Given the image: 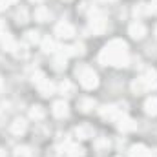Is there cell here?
I'll list each match as a JSON object with an SVG mask.
<instances>
[{"instance_id": "1", "label": "cell", "mask_w": 157, "mask_h": 157, "mask_svg": "<svg viewBox=\"0 0 157 157\" xmlns=\"http://www.w3.org/2000/svg\"><path fill=\"white\" fill-rule=\"evenodd\" d=\"M99 60L106 66H113V68H122L128 64V44L121 39L110 40L99 55Z\"/></svg>"}, {"instance_id": "2", "label": "cell", "mask_w": 157, "mask_h": 157, "mask_svg": "<svg viewBox=\"0 0 157 157\" xmlns=\"http://www.w3.org/2000/svg\"><path fill=\"white\" fill-rule=\"evenodd\" d=\"M77 75H78V78H80L82 88H86V90H93V88L99 86V77H97V73H95L93 70L86 68V66H82L80 70H77Z\"/></svg>"}, {"instance_id": "3", "label": "cell", "mask_w": 157, "mask_h": 157, "mask_svg": "<svg viewBox=\"0 0 157 157\" xmlns=\"http://www.w3.org/2000/svg\"><path fill=\"white\" fill-rule=\"evenodd\" d=\"M33 82L37 84L39 91L44 95V97H49V95H53V93H55V84H53V82H49L48 78L44 77V73H42V71H37V73L33 75Z\"/></svg>"}, {"instance_id": "4", "label": "cell", "mask_w": 157, "mask_h": 157, "mask_svg": "<svg viewBox=\"0 0 157 157\" xmlns=\"http://www.w3.org/2000/svg\"><path fill=\"white\" fill-rule=\"evenodd\" d=\"M90 29L93 35H102L106 29H108V22L102 15H93L91 20H90Z\"/></svg>"}, {"instance_id": "5", "label": "cell", "mask_w": 157, "mask_h": 157, "mask_svg": "<svg viewBox=\"0 0 157 157\" xmlns=\"http://www.w3.org/2000/svg\"><path fill=\"white\" fill-rule=\"evenodd\" d=\"M101 115H102V119L117 121L121 115H124V110H122L121 106H113V104H110V106H104V108H101Z\"/></svg>"}, {"instance_id": "6", "label": "cell", "mask_w": 157, "mask_h": 157, "mask_svg": "<svg viewBox=\"0 0 157 157\" xmlns=\"http://www.w3.org/2000/svg\"><path fill=\"white\" fill-rule=\"evenodd\" d=\"M55 35L60 37V39H71L75 35V28L71 24H68V22H60L55 28Z\"/></svg>"}, {"instance_id": "7", "label": "cell", "mask_w": 157, "mask_h": 157, "mask_svg": "<svg viewBox=\"0 0 157 157\" xmlns=\"http://www.w3.org/2000/svg\"><path fill=\"white\" fill-rule=\"evenodd\" d=\"M62 154H64L66 157H82V155H84V150H82L78 144L68 143V144H64V148H62Z\"/></svg>"}, {"instance_id": "8", "label": "cell", "mask_w": 157, "mask_h": 157, "mask_svg": "<svg viewBox=\"0 0 157 157\" xmlns=\"http://www.w3.org/2000/svg\"><path fill=\"white\" fill-rule=\"evenodd\" d=\"M128 31H130L132 39H135V40H141L146 35V28H144V24H141V22H133Z\"/></svg>"}, {"instance_id": "9", "label": "cell", "mask_w": 157, "mask_h": 157, "mask_svg": "<svg viewBox=\"0 0 157 157\" xmlns=\"http://www.w3.org/2000/svg\"><path fill=\"white\" fill-rule=\"evenodd\" d=\"M115 122H117V128L119 130H122V132H132V130H135V122H133V119H130L128 115H121Z\"/></svg>"}, {"instance_id": "10", "label": "cell", "mask_w": 157, "mask_h": 157, "mask_svg": "<svg viewBox=\"0 0 157 157\" xmlns=\"http://www.w3.org/2000/svg\"><path fill=\"white\" fill-rule=\"evenodd\" d=\"M68 112H70V108H68V102H66V101H57V102L53 104V115H55V117H59V119L66 117Z\"/></svg>"}, {"instance_id": "11", "label": "cell", "mask_w": 157, "mask_h": 157, "mask_svg": "<svg viewBox=\"0 0 157 157\" xmlns=\"http://www.w3.org/2000/svg\"><path fill=\"white\" fill-rule=\"evenodd\" d=\"M130 157H150V150L144 144H133L130 148Z\"/></svg>"}, {"instance_id": "12", "label": "cell", "mask_w": 157, "mask_h": 157, "mask_svg": "<svg viewBox=\"0 0 157 157\" xmlns=\"http://www.w3.org/2000/svg\"><path fill=\"white\" fill-rule=\"evenodd\" d=\"M141 78L144 80V84L148 86V90L157 88V71H155V70H148V71H146Z\"/></svg>"}, {"instance_id": "13", "label": "cell", "mask_w": 157, "mask_h": 157, "mask_svg": "<svg viewBox=\"0 0 157 157\" xmlns=\"http://www.w3.org/2000/svg\"><path fill=\"white\" fill-rule=\"evenodd\" d=\"M26 128H28V124H26L24 119H15V121L11 122V132H13L15 135H22V133L26 132Z\"/></svg>"}, {"instance_id": "14", "label": "cell", "mask_w": 157, "mask_h": 157, "mask_svg": "<svg viewBox=\"0 0 157 157\" xmlns=\"http://www.w3.org/2000/svg\"><path fill=\"white\" fill-rule=\"evenodd\" d=\"M75 135H77L78 139H90V137H93V128H90V126H78L77 130H75Z\"/></svg>"}, {"instance_id": "15", "label": "cell", "mask_w": 157, "mask_h": 157, "mask_svg": "<svg viewBox=\"0 0 157 157\" xmlns=\"http://www.w3.org/2000/svg\"><path fill=\"white\" fill-rule=\"evenodd\" d=\"M132 90H133V93H144V91H148V86L144 84V80L139 77V78H135L133 82H132Z\"/></svg>"}, {"instance_id": "16", "label": "cell", "mask_w": 157, "mask_h": 157, "mask_svg": "<svg viewBox=\"0 0 157 157\" xmlns=\"http://www.w3.org/2000/svg\"><path fill=\"white\" fill-rule=\"evenodd\" d=\"M144 110H146L148 115H157V99L155 97H150L144 102Z\"/></svg>"}, {"instance_id": "17", "label": "cell", "mask_w": 157, "mask_h": 157, "mask_svg": "<svg viewBox=\"0 0 157 157\" xmlns=\"http://www.w3.org/2000/svg\"><path fill=\"white\" fill-rule=\"evenodd\" d=\"M55 48H57V44H55V40L53 39L46 37V39L42 40V51H44V53H53Z\"/></svg>"}, {"instance_id": "18", "label": "cell", "mask_w": 157, "mask_h": 157, "mask_svg": "<svg viewBox=\"0 0 157 157\" xmlns=\"http://www.w3.org/2000/svg\"><path fill=\"white\" fill-rule=\"evenodd\" d=\"M49 17H51V13H49L46 7H39V9L35 11V18H37L39 22H46V20H49Z\"/></svg>"}, {"instance_id": "19", "label": "cell", "mask_w": 157, "mask_h": 157, "mask_svg": "<svg viewBox=\"0 0 157 157\" xmlns=\"http://www.w3.org/2000/svg\"><path fill=\"white\" fill-rule=\"evenodd\" d=\"M29 115H31V119H37V121H40V119L44 117V108H42V106H31Z\"/></svg>"}, {"instance_id": "20", "label": "cell", "mask_w": 157, "mask_h": 157, "mask_svg": "<svg viewBox=\"0 0 157 157\" xmlns=\"http://www.w3.org/2000/svg\"><path fill=\"white\" fill-rule=\"evenodd\" d=\"M39 39H40V37H39V33H37V31H28V33L24 35V40H26L28 44H37Z\"/></svg>"}, {"instance_id": "21", "label": "cell", "mask_w": 157, "mask_h": 157, "mask_svg": "<svg viewBox=\"0 0 157 157\" xmlns=\"http://www.w3.org/2000/svg\"><path fill=\"white\" fill-rule=\"evenodd\" d=\"M59 90H60L62 93H66V95H71V93H73V88H71V84H70L68 80H62V82L59 84Z\"/></svg>"}, {"instance_id": "22", "label": "cell", "mask_w": 157, "mask_h": 157, "mask_svg": "<svg viewBox=\"0 0 157 157\" xmlns=\"http://www.w3.org/2000/svg\"><path fill=\"white\" fill-rule=\"evenodd\" d=\"M93 106H95V101H93V99H84V101H80V110H82V112H90Z\"/></svg>"}, {"instance_id": "23", "label": "cell", "mask_w": 157, "mask_h": 157, "mask_svg": "<svg viewBox=\"0 0 157 157\" xmlns=\"http://www.w3.org/2000/svg\"><path fill=\"white\" fill-rule=\"evenodd\" d=\"M55 68H57V70H64V68H66V57L59 55V57L55 59Z\"/></svg>"}, {"instance_id": "24", "label": "cell", "mask_w": 157, "mask_h": 157, "mask_svg": "<svg viewBox=\"0 0 157 157\" xmlns=\"http://www.w3.org/2000/svg\"><path fill=\"white\" fill-rule=\"evenodd\" d=\"M17 155L18 157H29V148H26V146H22V148H17Z\"/></svg>"}, {"instance_id": "25", "label": "cell", "mask_w": 157, "mask_h": 157, "mask_svg": "<svg viewBox=\"0 0 157 157\" xmlns=\"http://www.w3.org/2000/svg\"><path fill=\"white\" fill-rule=\"evenodd\" d=\"M146 7H148V13H154V15H157V0H152L150 4H146Z\"/></svg>"}, {"instance_id": "26", "label": "cell", "mask_w": 157, "mask_h": 157, "mask_svg": "<svg viewBox=\"0 0 157 157\" xmlns=\"http://www.w3.org/2000/svg\"><path fill=\"white\" fill-rule=\"evenodd\" d=\"M17 0H0V11H4L6 7H9L11 4H15Z\"/></svg>"}, {"instance_id": "27", "label": "cell", "mask_w": 157, "mask_h": 157, "mask_svg": "<svg viewBox=\"0 0 157 157\" xmlns=\"http://www.w3.org/2000/svg\"><path fill=\"white\" fill-rule=\"evenodd\" d=\"M6 33H7V31H6V24L0 20V39H2V35H6Z\"/></svg>"}, {"instance_id": "28", "label": "cell", "mask_w": 157, "mask_h": 157, "mask_svg": "<svg viewBox=\"0 0 157 157\" xmlns=\"http://www.w3.org/2000/svg\"><path fill=\"white\" fill-rule=\"evenodd\" d=\"M150 157H157V150H154V152H150Z\"/></svg>"}, {"instance_id": "29", "label": "cell", "mask_w": 157, "mask_h": 157, "mask_svg": "<svg viewBox=\"0 0 157 157\" xmlns=\"http://www.w3.org/2000/svg\"><path fill=\"white\" fill-rule=\"evenodd\" d=\"M0 157H6V152L4 150H0Z\"/></svg>"}, {"instance_id": "30", "label": "cell", "mask_w": 157, "mask_h": 157, "mask_svg": "<svg viewBox=\"0 0 157 157\" xmlns=\"http://www.w3.org/2000/svg\"><path fill=\"white\" fill-rule=\"evenodd\" d=\"M0 90H2V78H0Z\"/></svg>"}, {"instance_id": "31", "label": "cell", "mask_w": 157, "mask_h": 157, "mask_svg": "<svg viewBox=\"0 0 157 157\" xmlns=\"http://www.w3.org/2000/svg\"><path fill=\"white\" fill-rule=\"evenodd\" d=\"M31 2H42V0H31Z\"/></svg>"}, {"instance_id": "32", "label": "cell", "mask_w": 157, "mask_h": 157, "mask_svg": "<svg viewBox=\"0 0 157 157\" xmlns=\"http://www.w3.org/2000/svg\"><path fill=\"white\" fill-rule=\"evenodd\" d=\"M155 37H157V26H155Z\"/></svg>"}, {"instance_id": "33", "label": "cell", "mask_w": 157, "mask_h": 157, "mask_svg": "<svg viewBox=\"0 0 157 157\" xmlns=\"http://www.w3.org/2000/svg\"><path fill=\"white\" fill-rule=\"evenodd\" d=\"M104 2H112V0H104Z\"/></svg>"}]
</instances>
